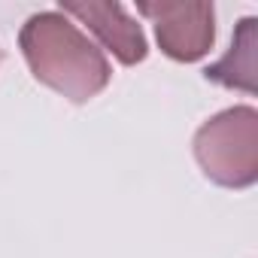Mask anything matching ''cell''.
<instances>
[{"label": "cell", "instance_id": "cell-3", "mask_svg": "<svg viewBox=\"0 0 258 258\" xmlns=\"http://www.w3.org/2000/svg\"><path fill=\"white\" fill-rule=\"evenodd\" d=\"M137 13L155 25V40L170 61L195 64L216 43V7L207 0H140Z\"/></svg>", "mask_w": 258, "mask_h": 258}, {"label": "cell", "instance_id": "cell-1", "mask_svg": "<svg viewBox=\"0 0 258 258\" xmlns=\"http://www.w3.org/2000/svg\"><path fill=\"white\" fill-rule=\"evenodd\" d=\"M19 49L34 79L70 103H88L112 79L103 49L58 10L34 13L19 31Z\"/></svg>", "mask_w": 258, "mask_h": 258}, {"label": "cell", "instance_id": "cell-5", "mask_svg": "<svg viewBox=\"0 0 258 258\" xmlns=\"http://www.w3.org/2000/svg\"><path fill=\"white\" fill-rule=\"evenodd\" d=\"M255 19H243L237 25V34H234V43H231V52L216 61L213 67L204 70V76L210 82H219L225 88H240V91H255V46H258V37H255Z\"/></svg>", "mask_w": 258, "mask_h": 258}, {"label": "cell", "instance_id": "cell-4", "mask_svg": "<svg viewBox=\"0 0 258 258\" xmlns=\"http://www.w3.org/2000/svg\"><path fill=\"white\" fill-rule=\"evenodd\" d=\"M58 13H64L67 19H79L100 40V46L115 55L118 64L134 67L146 61L149 43L143 28L115 0H61Z\"/></svg>", "mask_w": 258, "mask_h": 258}, {"label": "cell", "instance_id": "cell-6", "mask_svg": "<svg viewBox=\"0 0 258 258\" xmlns=\"http://www.w3.org/2000/svg\"><path fill=\"white\" fill-rule=\"evenodd\" d=\"M0 61H4V52H0Z\"/></svg>", "mask_w": 258, "mask_h": 258}, {"label": "cell", "instance_id": "cell-2", "mask_svg": "<svg viewBox=\"0 0 258 258\" xmlns=\"http://www.w3.org/2000/svg\"><path fill=\"white\" fill-rule=\"evenodd\" d=\"M195 158L204 176L222 188L243 191L258 182V109L228 106L207 118L195 134Z\"/></svg>", "mask_w": 258, "mask_h": 258}]
</instances>
